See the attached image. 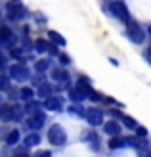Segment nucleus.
<instances>
[{
  "label": "nucleus",
  "mask_w": 151,
  "mask_h": 157,
  "mask_svg": "<svg viewBox=\"0 0 151 157\" xmlns=\"http://www.w3.org/2000/svg\"><path fill=\"white\" fill-rule=\"evenodd\" d=\"M126 35H128V38H130L132 42H136V44H142V42H144V38H145L142 27L138 25L136 21H132V19L126 21Z\"/></svg>",
  "instance_id": "f257e3e1"
},
{
  "label": "nucleus",
  "mask_w": 151,
  "mask_h": 157,
  "mask_svg": "<svg viewBox=\"0 0 151 157\" xmlns=\"http://www.w3.org/2000/svg\"><path fill=\"white\" fill-rule=\"evenodd\" d=\"M48 140L54 144V146H63L67 142V134L59 124H54V127L48 128Z\"/></svg>",
  "instance_id": "f03ea898"
},
{
  "label": "nucleus",
  "mask_w": 151,
  "mask_h": 157,
  "mask_svg": "<svg viewBox=\"0 0 151 157\" xmlns=\"http://www.w3.org/2000/svg\"><path fill=\"white\" fill-rule=\"evenodd\" d=\"M109 10H111V13L117 15V17L121 19V21H124V23L130 19L128 10H126L124 2H121V0H111V2H109Z\"/></svg>",
  "instance_id": "7ed1b4c3"
},
{
  "label": "nucleus",
  "mask_w": 151,
  "mask_h": 157,
  "mask_svg": "<svg viewBox=\"0 0 151 157\" xmlns=\"http://www.w3.org/2000/svg\"><path fill=\"white\" fill-rule=\"evenodd\" d=\"M10 77L13 78V81H17V82L27 81V78H29V67L19 61V63H15V65L10 67Z\"/></svg>",
  "instance_id": "20e7f679"
},
{
  "label": "nucleus",
  "mask_w": 151,
  "mask_h": 157,
  "mask_svg": "<svg viewBox=\"0 0 151 157\" xmlns=\"http://www.w3.org/2000/svg\"><path fill=\"white\" fill-rule=\"evenodd\" d=\"M23 10H25V8H23V2L21 0H10V2L6 4V12H8V19H17L19 15L23 13Z\"/></svg>",
  "instance_id": "39448f33"
},
{
  "label": "nucleus",
  "mask_w": 151,
  "mask_h": 157,
  "mask_svg": "<svg viewBox=\"0 0 151 157\" xmlns=\"http://www.w3.org/2000/svg\"><path fill=\"white\" fill-rule=\"evenodd\" d=\"M86 121H88L92 127L103 124V113L100 109H86Z\"/></svg>",
  "instance_id": "423d86ee"
},
{
  "label": "nucleus",
  "mask_w": 151,
  "mask_h": 157,
  "mask_svg": "<svg viewBox=\"0 0 151 157\" xmlns=\"http://www.w3.org/2000/svg\"><path fill=\"white\" fill-rule=\"evenodd\" d=\"M0 119H2V121L15 119V107L10 105V104H2V105H0Z\"/></svg>",
  "instance_id": "0eeeda50"
},
{
  "label": "nucleus",
  "mask_w": 151,
  "mask_h": 157,
  "mask_svg": "<svg viewBox=\"0 0 151 157\" xmlns=\"http://www.w3.org/2000/svg\"><path fill=\"white\" fill-rule=\"evenodd\" d=\"M44 107L48 111H61V101L55 96H48V98H44Z\"/></svg>",
  "instance_id": "6e6552de"
},
{
  "label": "nucleus",
  "mask_w": 151,
  "mask_h": 157,
  "mask_svg": "<svg viewBox=\"0 0 151 157\" xmlns=\"http://www.w3.org/2000/svg\"><path fill=\"white\" fill-rule=\"evenodd\" d=\"M52 78H54V81H59L61 84H67V82L71 81L69 73H67L63 67H59V69H54V71H52Z\"/></svg>",
  "instance_id": "1a4fd4ad"
},
{
  "label": "nucleus",
  "mask_w": 151,
  "mask_h": 157,
  "mask_svg": "<svg viewBox=\"0 0 151 157\" xmlns=\"http://www.w3.org/2000/svg\"><path fill=\"white\" fill-rule=\"evenodd\" d=\"M42 124H44V113H42V111L33 113V117L29 119V127H31V128H40Z\"/></svg>",
  "instance_id": "9d476101"
},
{
  "label": "nucleus",
  "mask_w": 151,
  "mask_h": 157,
  "mask_svg": "<svg viewBox=\"0 0 151 157\" xmlns=\"http://www.w3.org/2000/svg\"><path fill=\"white\" fill-rule=\"evenodd\" d=\"M0 42L2 44H12L13 42V33L8 27H0Z\"/></svg>",
  "instance_id": "9b49d317"
},
{
  "label": "nucleus",
  "mask_w": 151,
  "mask_h": 157,
  "mask_svg": "<svg viewBox=\"0 0 151 157\" xmlns=\"http://www.w3.org/2000/svg\"><path fill=\"white\" fill-rule=\"evenodd\" d=\"M105 132L109 136H119L121 134V127H119L117 121H109V123H105Z\"/></svg>",
  "instance_id": "f8f14e48"
},
{
  "label": "nucleus",
  "mask_w": 151,
  "mask_h": 157,
  "mask_svg": "<svg viewBox=\"0 0 151 157\" xmlns=\"http://www.w3.org/2000/svg\"><path fill=\"white\" fill-rule=\"evenodd\" d=\"M69 98L73 101H81L82 98H86V92L81 88V86H77V88H71L69 90Z\"/></svg>",
  "instance_id": "ddd939ff"
},
{
  "label": "nucleus",
  "mask_w": 151,
  "mask_h": 157,
  "mask_svg": "<svg viewBox=\"0 0 151 157\" xmlns=\"http://www.w3.org/2000/svg\"><path fill=\"white\" fill-rule=\"evenodd\" d=\"M50 46L52 44H48V40H44V38H36V40H35L36 52H50Z\"/></svg>",
  "instance_id": "4468645a"
},
{
  "label": "nucleus",
  "mask_w": 151,
  "mask_h": 157,
  "mask_svg": "<svg viewBox=\"0 0 151 157\" xmlns=\"http://www.w3.org/2000/svg\"><path fill=\"white\" fill-rule=\"evenodd\" d=\"M48 38H50V40H54L58 46H65V44H67L65 38H63L59 33H55V31H50V33H48Z\"/></svg>",
  "instance_id": "2eb2a0df"
},
{
  "label": "nucleus",
  "mask_w": 151,
  "mask_h": 157,
  "mask_svg": "<svg viewBox=\"0 0 151 157\" xmlns=\"http://www.w3.org/2000/svg\"><path fill=\"white\" fill-rule=\"evenodd\" d=\"M33 96H35V90L31 88V86H23V88L19 90V98H23V100H33Z\"/></svg>",
  "instance_id": "dca6fc26"
},
{
  "label": "nucleus",
  "mask_w": 151,
  "mask_h": 157,
  "mask_svg": "<svg viewBox=\"0 0 151 157\" xmlns=\"http://www.w3.org/2000/svg\"><path fill=\"white\" fill-rule=\"evenodd\" d=\"M126 146V140H121L119 136H113L109 140V150H117V147H124Z\"/></svg>",
  "instance_id": "f3484780"
},
{
  "label": "nucleus",
  "mask_w": 151,
  "mask_h": 157,
  "mask_svg": "<svg viewBox=\"0 0 151 157\" xmlns=\"http://www.w3.org/2000/svg\"><path fill=\"white\" fill-rule=\"evenodd\" d=\"M38 142H40V136H38L36 132H33V134H29V136L25 138V146H27V147H31V146H38Z\"/></svg>",
  "instance_id": "a211bd4d"
},
{
  "label": "nucleus",
  "mask_w": 151,
  "mask_h": 157,
  "mask_svg": "<svg viewBox=\"0 0 151 157\" xmlns=\"http://www.w3.org/2000/svg\"><path fill=\"white\" fill-rule=\"evenodd\" d=\"M38 96H42V98L52 96V86H50V84H46V82H42V84H40V88H38Z\"/></svg>",
  "instance_id": "6ab92c4d"
},
{
  "label": "nucleus",
  "mask_w": 151,
  "mask_h": 157,
  "mask_svg": "<svg viewBox=\"0 0 151 157\" xmlns=\"http://www.w3.org/2000/svg\"><path fill=\"white\" fill-rule=\"evenodd\" d=\"M19 138H21V136H19V132H17V130H12L10 134L6 136V142L10 144V146H15V144L19 142Z\"/></svg>",
  "instance_id": "aec40b11"
},
{
  "label": "nucleus",
  "mask_w": 151,
  "mask_h": 157,
  "mask_svg": "<svg viewBox=\"0 0 151 157\" xmlns=\"http://www.w3.org/2000/svg\"><path fill=\"white\" fill-rule=\"evenodd\" d=\"M69 111H71V113H75V115H78V117H86V109H84L81 104H78V105H77V104H75V105H71V107H69Z\"/></svg>",
  "instance_id": "412c9836"
},
{
  "label": "nucleus",
  "mask_w": 151,
  "mask_h": 157,
  "mask_svg": "<svg viewBox=\"0 0 151 157\" xmlns=\"http://www.w3.org/2000/svg\"><path fill=\"white\" fill-rule=\"evenodd\" d=\"M123 123H124L128 128H138V123L134 121L132 117H128V115H123Z\"/></svg>",
  "instance_id": "4be33fe9"
},
{
  "label": "nucleus",
  "mask_w": 151,
  "mask_h": 157,
  "mask_svg": "<svg viewBox=\"0 0 151 157\" xmlns=\"http://www.w3.org/2000/svg\"><path fill=\"white\" fill-rule=\"evenodd\" d=\"M48 65H50V61H46V59H40V61H36L35 69H36L38 73H42V71H46V69H48Z\"/></svg>",
  "instance_id": "5701e85b"
},
{
  "label": "nucleus",
  "mask_w": 151,
  "mask_h": 157,
  "mask_svg": "<svg viewBox=\"0 0 151 157\" xmlns=\"http://www.w3.org/2000/svg\"><path fill=\"white\" fill-rule=\"evenodd\" d=\"M86 138L90 140V146L94 147V150H98V146H100V144H98V142H100V138H98L96 134H94V132H90V134H86Z\"/></svg>",
  "instance_id": "b1692460"
},
{
  "label": "nucleus",
  "mask_w": 151,
  "mask_h": 157,
  "mask_svg": "<svg viewBox=\"0 0 151 157\" xmlns=\"http://www.w3.org/2000/svg\"><path fill=\"white\" fill-rule=\"evenodd\" d=\"M0 90H10V78L6 75H0Z\"/></svg>",
  "instance_id": "393cba45"
},
{
  "label": "nucleus",
  "mask_w": 151,
  "mask_h": 157,
  "mask_svg": "<svg viewBox=\"0 0 151 157\" xmlns=\"http://www.w3.org/2000/svg\"><path fill=\"white\" fill-rule=\"evenodd\" d=\"M25 111H27V113H31V115L36 113V111H38V104H36V101H31V100H29V104L25 105Z\"/></svg>",
  "instance_id": "a878e982"
},
{
  "label": "nucleus",
  "mask_w": 151,
  "mask_h": 157,
  "mask_svg": "<svg viewBox=\"0 0 151 157\" xmlns=\"http://www.w3.org/2000/svg\"><path fill=\"white\" fill-rule=\"evenodd\" d=\"M59 61H61V63H71V59H69V56H65V54H59Z\"/></svg>",
  "instance_id": "bb28decb"
},
{
  "label": "nucleus",
  "mask_w": 151,
  "mask_h": 157,
  "mask_svg": "<svg viewBox=\"0 0 151 157\" xmlns=\"http://www.w3.org/2000/svg\"><path fill=\"white\" fill-rule=\"evenodd\" d=\"M136 132H138V136H147V130H145V128H140V127H138Z\"/></svg>",
  "instance_id": "cd10ccee"
},
{
  "label": "nucleus",
  "mask_w": 151,
  "mask_h": 157,
  "mask_svg": "<svg viewBox=\"0 0 151 157\" xmlns=\"http://www.w3.org/2000/svg\"><path fill=\"white\" fill-rule=\"evenodd\" d=\"M12 56L17 59V58H21V52H19V50H13V52H12Z\"/></svg>",
  "instance_id": "c85d7f7f"
},
{
  "label": "nucleus",
  "mask_w": 151,
  "mask_h": 157,
  "mask_svg": "<svg viewBox=\"0 0 151 157\" xmlns=\"http://www.w3.org/2000/svg\"><path fill=\"white\" fill-rule=\"evenodd\" d=\"M38 155H40V157H46V155H50V151H38Z\"/></svg>",
  "instance_id": "c756f323"
},
{
  "label": "nucleus",
  "mask_w": 151,
  "mask_h": 157,
  "mask_svg": "<svg viewBox=\"0 0 151 157\" xmlns=\"http://www.w3.org/2000/svg\"><path fill=\"white\" fill-rule=\"evenodd\" d=\"M4 63H6V59H4V56H0V67H4Z\"/></svg>",
  "instance_id": "7c9ffc66"
},
{
  "label": "nucleus",
  "mask_w": 151,
  "mask_h": 157,
  "mask_svg": "<svg viewBox=\"0 0 151 157\" xmlns=\"http://www.w3.org/2000/svg\"><path fill=\"white\" fill-rule=\"evenodd\" d=\"M147 58L151 59V46H149V50H147Z\"/></svg>",
  "instance_id": "2f4dec72"
},
{
  "label": "nucleus",
  "mask_w": 151,
  "mask_h": 157,
  "mask_svg": "<svg viewBox=\"0 0 151 157\" xmlns=\"http://www.w3.org/2000/svg\"><path fill=\"white\" fill-rule=\"evenodd\" d=\"M149 35H151V27H149Z\"/></svg>",
  "instance_id": "473e14b6"
},
{
  "label": "nucleus",
  "mask_w": 151,
  "mask_h": 157,
  "mask_svg": "<svg viewBox=\"0 0 151 157\" xmlns=\"http://www.w3.org/2000/svg\"><path fill=\"white\" fill-rule=\"evenodd\" d=\"M0 19H2V13H0Z\"/></svg>",
  "instance_id": "72a5a7b5"
}]
</instances>
